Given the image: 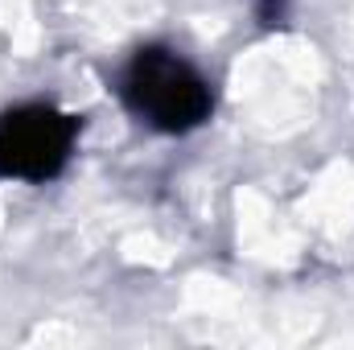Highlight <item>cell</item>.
Here are the masks:
<instances>
[{
	"mask_svg": "<svg viewBox=\"0 0 354 350\" xmlns=\"http://www.w3.org/2000/svg\"><path fill=\"white\" fill-rule=\"evenodd\" d=\"M79 145V116L54 103H17L0 111V181H54Z\"/></svg>",
	"mask_w": 354,
	"mask_h": 350,
	"instance_id": "7a4b0ae2",
	"label": "cell"
},
{
	"mask_svg": "<svg viewBox=\"0 0 354 350\" xmlns=\"http://www.w3.org/2000/svg\"><path fill=\"white\" fill-rule=\"evenodd\" d=\"M260 12H264V21H276L284 12V0H260Z\"/></svg>",
	"mask_w": 354,
	"mask_h": 350,
	"instance_id": "3957f363",
	"label": "cell"
},
{
	"mask_svg": "<svg viewBox=\"0 0 354 350\" xmlns=\"http://www.w3.org/2000/svg\"><path fill=\"white\" fill-rule=\"evenodd\" d=\"M120 95L140 124L169 136L202 128L214 111L206 75L169 46H140L120 75Z\"/></svg>",
	"mask_w": 354,
	"mask_h": 350,
	"instance_id": "6da1fadb",
	"label": "cell"
}]
</instances>
